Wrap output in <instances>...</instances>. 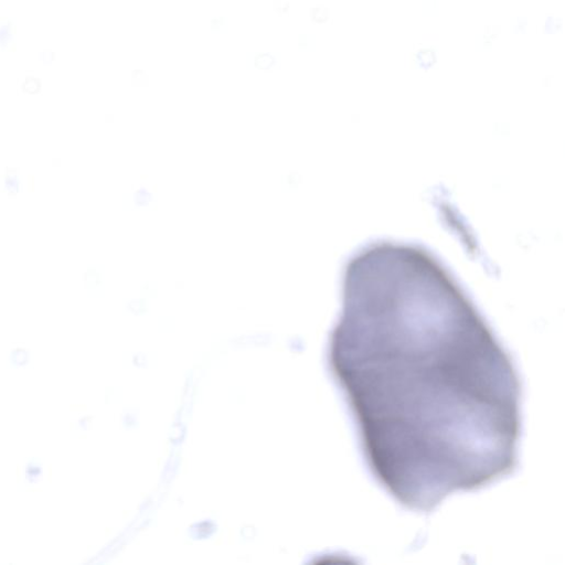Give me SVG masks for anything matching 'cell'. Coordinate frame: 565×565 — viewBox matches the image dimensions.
I'll return each instance as SVG.
<instances>
[{
	"label": "cell",
	"mask_w": 565,
	"mask_h": 565,
	"mask_svg": "<svg viewBox=\"0 0 565 565\" xmlns=\"http://www.w3.org/2000/svg\"><path fill=\"white\" fill-rule=\"evenodd\" d=\"M2 191L9 195H17L21 192L22 181L18 172H7L0 181Z\"/></svg>",
	"instance_id": "7a4b0ae2"
},
{
	"label": "cell",
	"mask_w": 565,
	"mask_h": 565,
	"mask_svg": "<svg viewBox=\"0 0 565 565\" xmlns=\"http://www.w3.org/2000/svg\"><path fill=\"white\" fill-rule=\"evenodd\" d=\"M330 363L371 473L403 507L430 512L516 469V365L424 247L376 242L351 257Z\"/></svg>",
	"instance_id": "6da1fadb"
}]
</instances>
